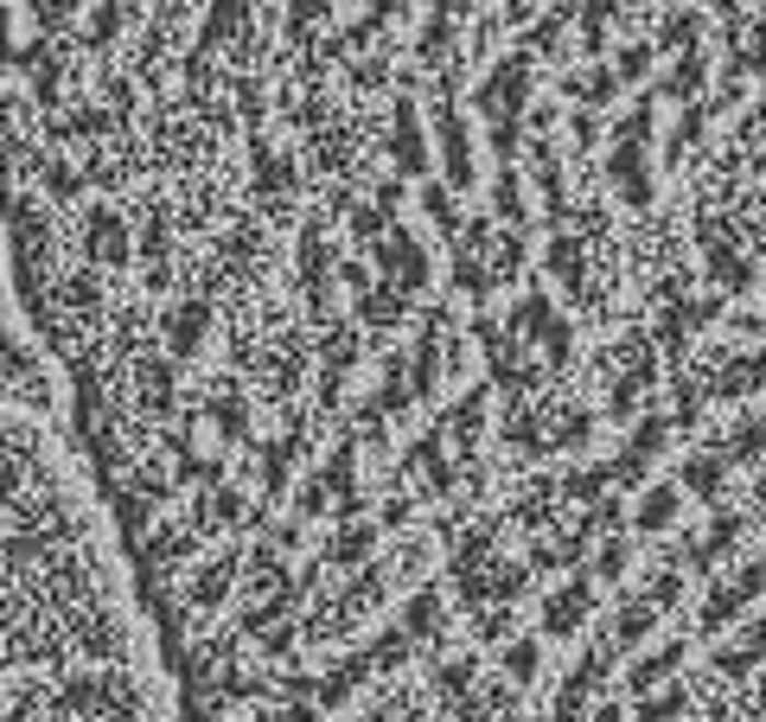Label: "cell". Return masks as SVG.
<instances>
[{"label": "cell", "instance_id": "obj_1", "mask_svg": "<svg viewBox=\"0 0 766 722\" xmlns=\"http://www.w3.org/2000/svg\"><path fill=\"white\" fill-rule=\"evenodd\" d=\"M110 582L71 505L58 448L0 422V685L77 665H122Z\"/></svg>", "mask_w": 766, "mask_h": 722}, {"label": "cell", "instance_id": "obj_2", "mask_svg": "<svg viewBox=\"0 0 766 722\" xmlns=\"http://www.w3.org/2000/svg\"><path fill=\"white\" fill-rule=\"evenodd\" d=\"M0 722H153V710L122 665H77L0 685Z\"/></svg>", "mask_w": 766, "mask_h": 722}, {"label": "cell", "instance_id": "obj_3", "mask_svg": "<svg viewBox=\"0 0 766 722\" xmlns=\"http://www.w3.org/2000/svg\"><path fill=\"white\" fill-rule=\"evenodd\" d=\"M20 390H26V358H20L13 340L0 333V422L20 416Z\"/></svg>", "mask_w": 766, "mask_h": 722}]
</instances>
